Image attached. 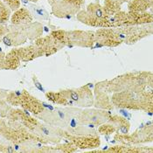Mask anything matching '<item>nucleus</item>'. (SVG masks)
I'll return each mask as SVG.
<instances>
[{"label":"nucleus","mask_w":153,"mask_h":153,"mask_svg":"<svg viewBox=\"0 0 153 153\" xmlns=\"http://www.w3.org/2000/svg\"><path fill=\"white\" fill-rule=\"evenodd\" d=\"M6 2V4L9 5V7H11L12 10H17L19 8L20 5V1L19 0H4Z\"/></svg>","instance_id":"nucleus-3"},{"label":"nucleus","mask_w":153,"mask_h":153,"mask_svg":"<svg viewBox=\"0 0 153 153\" xmlns=\"http://www.w3.org/2000/svg\"><path fill=\"white\" fill-rule=\"evenodd\" d=\"M58 114H59L60 119H64V117H65V115H64V113H62L61 111H59V112H58Z\"/></svg>","instance_id":"nucleus-7"},{"label":"nucleus","mask_w":153,"mask_h":153,"mask_svg":"<svg viewBox=\"0 0 153 153\" xmlns=\"http://www.w3.org/2000/svg\"><path fill=\"white\" fill-rule=\"evenodd\" d=\"M96 120H97V117H93L91 118V121L92 122H95Z\"/></svg>","instance_id":"nucleus-8"},{"label":"nucleus","mask_w":153,"mask_h":153,"mask_svg":"<svg viewBox=\"0 0 153 153\" xmlns=\"http://www.w3.org/2000/svg\"><path fill=\"white\" fill-rule=\"evenodd\" d=\"M9 14L10 10L0 2V22H4L5 20H7L9 18Z\"/></svg>","instance_id":"nucleus-2"},{"label":"nucleus","mask_w":153,"mask_h":153,"mask_svg":"<svg viewBox=\"0 0 153 153\" xmlns=\"http://www.w3.org/2000/svg\"><path fill=\"white\" fill-rule=\"evenodd\" d=\"M32 20V17L25 9H21L16 12L12 17V23H28Z\"/></svg>","instance_id":"nucleus-1"},{"label":"nucleus","mask_w":153,"mask_h":153,"mask_svg":"<svg viewBox=\"0 0 153 153\" xmlns=\"http://www.w3.org/2000/svg\"><path fill=\"white\" fill-rule=\"evenodd\" d=\"M71 99L74 101H78L79 100V94L74 91H72L71 92Z\"/></svg>","instance_id":"nucleus-4"},{"label":"nucleus","mask_w":153,"mask_h":153,"mask_svg":"<svg viewBox=\"0 0 153 153\" xmlns=\"http://www.w3.org/2000/svg\"><path fill=\"white\" fill-rule=\"evenodd\" d=\"M34 83H35V86H36V88H38V89H39L40 91H42V92H44V88H42V86L40 85V83L39 82H38L37 81H35L34 82Z\"/></svg>","instance_id":"nucleus-5"},{"label":"nucleus","mask_w":153,"mask_h":153,"mask_svg":"<svg viewBox=\"0 0 153 153\" xmlns=\"http://www.w3.org/2000/svg\"><path fill=\"white\" fill-rule=\"evenodd\" d=\"M41 130H42V132H44L46 135H49V130H47L46 128H44V127H42L41 128Z\"/></svg>","instance_id":"nucleus-6"}]
</instances>
